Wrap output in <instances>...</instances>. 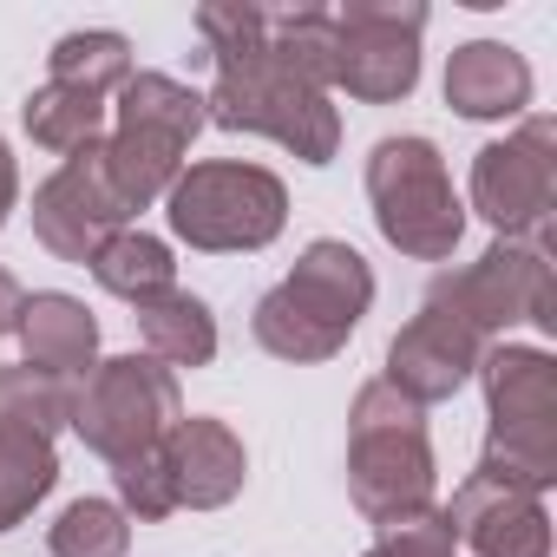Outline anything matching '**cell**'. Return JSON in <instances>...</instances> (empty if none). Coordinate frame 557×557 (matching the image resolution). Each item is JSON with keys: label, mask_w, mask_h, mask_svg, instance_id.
Wrapping results in <instances>:
<instances>
[{"label": "cell", "mask_w": 557, "mask_h": 557, "mask_svg": "<svg viewBox=\"0 0 557 557\" xmlns=\"http://www.w3.org/2000/svg\"><path fill=\"white\" fill-rule=\"evenodd\" d=\"M374 309V269L355 243L342 236H315L296 269L275 283L249 329L256 342L275 355V361H296V368H315V361H335L348 348V335L361 329V315Z\"/></svg>", "instance_id": "cell-1"}, {"label": "cell", "mask_w": 557, "mask_h": 557, "mask_svg": "<svg viewBox=\"0 0 557 557\" xmlns=\"http://www.w3.org/2000/svg\"><path fill=\"white\" fill-rule=\"evenodd\" d=\"M210 66H216V86L203 99L210 125L275 138L283 151H296L302 164H335V151H342V112H335V99L275 60L269 34L249 40V47H236V53H210Z\"/></svg>", "instance_id": "cell-2"}, {"label": "cell", "mask_w": 557, "mask_h": 557, "mask_svg": "<svg viewBox=\"0 0 557 557\" xmlns=\"http://www.w3.org/2000/svg\"><path fill=\"white\" fill-rule=\"evenodd\" d=\"M479 387H485L492 433L472 472L544 498L557 485V361L544 348L498 342L479 355Z\"/></svg>", "instance_id": "cell-3"}, {"label": "cell", "mask_w": 557, "mask_h": 557, "mask_svg": "<svg viewBox=\"0 0 557 557\" xmlns=\"http://www.w3.org/2000/svg\"><path fill=\"white\" fill-rule=\"evenodd\" d=\"M433 440L426 407L400 400L387 381H368L348 407V498L368 524L433 505Z\"/></svg>", "instance_id": "cell-4"}, {"label": "cell", "mask_w": 557, "mask_h": 557, "mask_svg": "<svg viewBox=\"0 0 557 557\" xmlns=\"http://www.w3.org/2000/svg\"><path fill=\"white\" fill-rule=\"evenodd\" d=\"M164 223L177 243L203 249V256H243V249H269L289 223V190L275 171L243 164V158H210V164H184L177 184L164 190Z\"/></svg>", "instance_id": "cell-5"}, {"label": "cell", "mask_w": 557, "mask_h": 557, "mask_svg": "<svg viewBox=\"0 0 557 557\" xmlns=\"http://www.w3.org/2000/svg\"><path fill=\"white\" fill-rule=\"evenodd\" d=\"M203 125H210L203 92H190L171 73H132L119 86V119L106 132V164H112V184L132 203V216L164 203V190L177 184L184 151L197 145Z\"/></svg>", "instance_id": "cell-6"}, {"label": "cell", "mask_w": 557, "mask_h": 557, "mask_svg": "<svg viewBox=\"0 0 557 557\" xmlns=\"http://www.w3.org/2000/svg\"><path fill=\"white\" fill-rule=\"evenodd\" d=\"M368 203L381 236L413 262H446L466 236V203L453 190V171L433 138L400 132L368 151Z\"/></svg>", "instance_id": "cell-7"}, {"label": "cell", "mask_w": 557, "mask_h": 557, "mask_svg": "<svg viewBox=\"0 0 557 557\" xmlns=\"http://www.w3.org/2000/svg\"><path fill=\"white\" fill-rule=\"evenodd\" d=\"M184 420V394H177V374L151 355H112L99 361L79 394H73V433L106 459H132V453H151L164 446V433Z\"/></svg>", "instance_id": "cell-8"}, {"label": "cell", "mask_w": 557, "mask_h": 557, "mask_svg": "<svg viewBox=\"0 0 557 557\" xmlns=\"http://www.w3.org/2000/svg\"><path fill=\"white\" fill-rule=\"evenodd\" d=\"M433 309L459 315L479 342L485 335H505L518 322L557 335V289H550V243H492L479 262L466 269H446L433 275V289H426Z\"/></svg>", "instance_id": "cell-9"}, {"label": "cell", "mask_w": 557, "mask_h": 557, "mask_svg": "<svg viewBox=\"0 0 557 557\" xmlns=\"http://www.w3.org/2000/svg\"><path fill=\"white\" fill-rule=\"evenodd\" d=\"M472 210L505 243H550L557 210V125L531 112L518 132L479 145L472 158Z\"/></svg>", "instance_id": "cell-10"}, {"label": "cell", "mask_w": 557, "mask_h": 557, "mask_svg": "<svg viewBox=\"0 0 557 557\" xmlns=\"http://www.w3.org/2000/svg\"><path fill=\"white\" fill-rule=\"evenodd\" d=\"M420 0H348L335 8V86L361 106H400L420 86Z\"/></svg>", "instance_id": "cell-11"}, {"label": "cell", "mask_w": 557, "mask_h": 557, "mask_svg": "<svg viewBox=\"0 0 557 557\" xmlns=\"http://www.w3.org/2000/svg\"><path fill=\"white\" fill-rule=\"evenodd\" d=\"M132 223V203L112 184L106 164V138L60 158V171L34 190V236L60 256V262H92L106 249V236H119Z\"/></svg>", "instance_id": "cell-12"}, {"label": "cell", "mask_w": 557, "mask_h": 557, "mask_svg": "<svg viewBox=\"0 0 557 557\" xmlns=\"http://www.w3.org/2000/svg\"><path fill=\"white\" fill-rule=\"evenodd\" d=\"M479 355H485V342L459 322V315H446V309H420L394 342H387V387L400 394V400H413V407H440V400H453L472 374H479Z\"/></svg>", "instance_id": "cell-13"}, {"label": "cell", "mask_w": 557, "mask_h": 557, "mask_svg": "<svg viewBox=\"0 0 557 557\" xmlns=\"http://www.w3.org/2000/svg\"><path fill=\"white\" fill-rule=\"evenodd\" d=\"M164 472H171L177 511H223L243 492V479H249V453H243L230 420L184 413L164 433Z\"/></svg>", "instance_id": "cell-14"}, {"label": "cell", "mask_w": 557, "mask_h": 557, "mask_svg": "<svg viewBox=\"0 0 557 557\" xmlns=\"http://www.w3.org/2000/svg\"><path fill=\"white\" fill-rule=\"evenodd\" d=\"M446 518H453L459 544H472V557H550V511L531 492L466 472Z\"/></svg>", "instance_id": "cell-15"}, {"label": "cell", "mask_w": 557, "mask_h": 557, "mask_svg": "<svg viewBox=\"0 0 557 557\" xmlns=\"http://www.w3.org/2000/svg\"><path fill=\"white\" fill-rule=\"evenodd\" d=\"M446 106L472 125H505L531 112V66L505 40H466L446 60Z\"/></svg>", "instance_id": "cell-16"}, {"label": "cell", "mask_w": 557, "mask_h": 557, "mask_svg": "<svg viewBox=\"0 0 557 557\" xmlns=\"http://www.w3.org/2000/svg\"><path fill=\"white\" fill-rule=\"evenodd\" d=\"M21 348H27V368L40 374H60V381H86L99 368V322L79 296L66 289H34L27 309H21Z\"/></svg>", "instance_id": "cell-17"}, {"label": "cell", "mask_w": 557, "mask_h": 557, "mask_svg": "<svg viewBox=\"0 0 557 557\" xmlns=\"http://www.w3.org/2000/svg\"><path fill=\"white\" fill-rule=\"evenodd\" d=\"M86 269H92V283L106 296H119L132 309H145V302H158V296L177 289V256H171V243L151 236V230H138V223H125L119 236H106V249Z\"/></svg>", "instance_id": "cell-18"}, {"label": "cell", "mask_w": 557, "mask_h": 557, "mask_svg": "<svg viewBox=\"0 0 557 557\" xmlns=\"http://www.w3.org/2000/svg\"><path fill=\"white\" fill-rule=\"evenodd\" d=\"M138 335H145V355L164 361L171 374L216 361V315H210V302L190 296V289H171V296L145 302V309H138Z\"/></svg>", "instance_id": "cell-19"}, {"label": "cell", "mask_w": 557, "mask_h": 557, "mask_svg": "<svg viewBox=\"0 0 557 557\" xmlns=\"http://www.w3.org/2000/svg\"><path fill=\"white\" fill-rule=\"evenodd\" d=\"M47 79H53V86H73V92H86V99H112V92L132 79V40L112 34V27L60 34L53 53H47Z\"/></svg>", "instance_id": "cell-20"}, {"label": "cell", "mask_w": 557, "mask_h": 557, "mask_svg": "<svg viewBox=\"0 0 557 557\" xmlns=\"http://www.w3.org/2000/svg\"><path fill=\"white\" fill-rule=\"evenodd\" d=\"M21 125H27V138L40 145V151H60V158H73V151H86V145H99L106 138V99H86V92H73V86H34L27 92V106H21Z\"/></svg>", "instance_id": "cell-21"}, {"label": "cell", "mask_w": 557, "mask_h": 557, "mask_svg": "<svg viewBox=\"0 0 557 557\" xmlns=\"http://www.w3.org/2000/svg\"><path fill=\"white\" fill-rule=\"evenodd\" d=\"M73 394H79V381L40 374L27 361L0 368V433H40V440H53L60 426H73Z\"/></svg>", "instance_id": "cell-22"}, {"label": "cell", "mask_w": 557, "mask_h": 557, "mask_svg": "<svg viewBox=\"0 0 557 557\" xmlns=\"http://www.w3.org/2000/svg\"><path fill=\"white\" fill-rule=\"evenodd\" d=\"M60 485V453L40 433H0V531L34 518V505Z\"/></svg>", "instance_id": "cell-23"}, {"label": "cell", "mask_w": 557, "mask_h": 557, "mask_svg": "<svg viewBox=\"0 0 557 557\" xmlns=\"http://www.w3.org/2000/svg\"><path fill=\"white\" fill-rule=\"evenodd\" d=\"M269 53L309 86L335 92V8H289L269 14Z\"/></svg>", "instance_id": "cell-24"}, {"label": "cell", "mask_w": 557, "mask_h": 557, "mask_svg": "<svg viewBox=\"0 0 557 557\" xmlns=\"http://www.w3.org/2000/svg\"><path fill=\"white\" fill-rule=\"evenodd\" d=\"M125 544H132V518L119 511V498H73L47 531L53 557H125Z\"/></svg>", "instance_id": "cell-25"}, {"label": "cell", "mask_w": 557, "mask_h": 557, "mask_svg": "<svg viewBox=\"0 0 557 557\" xmlns=\"http://www.w3.org/2000/svg\"><path fill=\"white\" fill-rule=\"evenodd\" d=\"M112 485H119V511L138 518V524H164L177 511V492H171V472H164V446L119 459L112 466Z\"/></svg>", "instance_id": "cell-26"}, {"label": "cell", "mask_w": 557, "mask_h": 557, "mask_svg": "<svg viewBox=\"0 0 557 557\" xmlns=\"http://www.w3.org/2000/svg\"><path fill=\"white\" fill-rule=\"evenodd\" d=\"M374 550H381V557H453V550H459V531H453L446 505H420V511H407V518L374 524Z\"/></svg>", "instance_id": "cell-27"}, {"label": "cell", "mask_w": 557, "mask_h": 557, "mask_svg": "<svg viewBox=\"0 0 557 557\" xmlns=\"http://www.w3.org/2000/svg\"><path fill=\"white\" fill-rule=\"evenodd\" d=\"M14 203H21V164H14V145L0 138V230H8Z\"/></svg>", "instance_id": "cell-28"}, {"label": "cell", "mask_w": 557, "mask_h": 557, "mask_svg": "<svg viewBox=\"0 0 557 557\" xmlns=\"http://www.w3.org/2000/svg\"><path fill=\"white\" fill-rule=\"evenodd\" d=\"M21 309H27L21 275H14V269H0V335H14V329H21Z\"/></svg>", "instance_id": "cell-29"}, {"label": "cell", "mask_w": 557, "mask_h": 557, "mask_svg": "<svg viewBox=\"0 0 557 557\" xmlns=\"http://www.w3.org/2000/svg\"><path fill=\"white\" fill-rule=\"evenodd\" d=\"M361 557H381V550H361Z\"/></svg>", "instance_id": "cell-30"}]
</instances>
